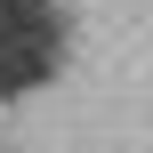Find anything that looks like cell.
Segmentation results:
<instances>
[{
    "label": "cell",
    "instance_id": "1",
    "mask_svg": "<svg viewBox=\"0 0 153 153\" xmlns=\"http://www.w3.org/2000/svg\"><path fill=\"white\" fill-rule=\"evenodd\" d=\"M56 56V16L48 0H0V89L40 81Z\"/></svg>",
    "mask_w": 153,
    "mask_h": 153
}]
</instances>
